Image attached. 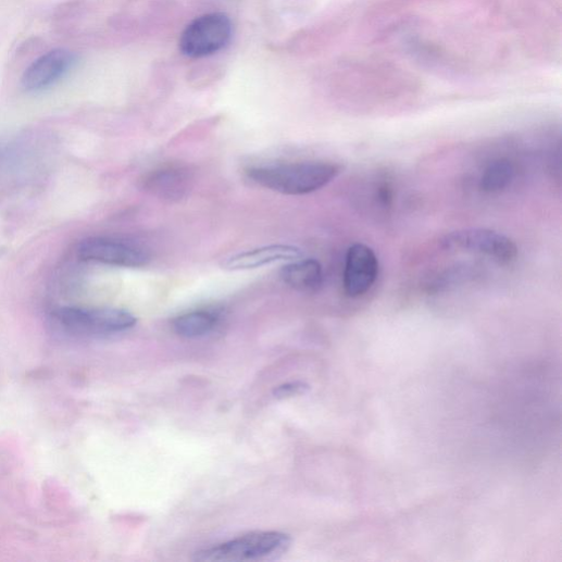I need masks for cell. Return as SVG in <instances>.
Wrapping results in <instances>:
<instances>
[{"instance_id": "obj_6", "label": "cell", "mask_w": 562, "mask_h": 562, "mask_svg": "<svg viewBox=\"0 0 562 562\" xmlns=\"http://www.w3.org/2000/svg\"><path fill=\"white\" fill-rule=\"evenodd\" d=\"M77 253L86 262L127 268L143 267L150 261L149 253L138 246L100 237L82 241Z\"/></svg>"}, {"instance_id": "obj_4", "label": "cell", "mask_w": 562, "mask_h": 562, "mask_svg": "<svg viewBox=\"0 0 562 562\" xmlns=\"http://www.w3.org/2000/svg\"><path fill=\"white\" fill-rule=\"evenodd\" d=\"M438 246L451 253L477 254L509 265L519 255L516 245L508 237L488 229H463L445 235Z\"/></svg>"}, {"instance_id": "obj_3", "label": "cell", "mask_w": 562, "mask_h": 562, "mask_svg": "<svg viewBox=\"0 0 562 562\" xmlns=\"http://www.w3.org/2000/svg\"><path fill=\"white\" fill-rule=\"evenodd\" d=\"M59 324L68 333L85 336L117 334L133 328L137 317L114 308H61L54 313Z\"/></svg>"}, {"instance_id": "obj_14", "label": "cell", "mask_w": 562, "mask_h": 562, "mask_svg": "<svg viewBox=\"0 0 562 562\" xmlns=\"http://www.w3.org/2000/svg\"><path fill=\"white\" fill-rule=\"evenodd\" d=\"M476 272L471 266L449 267L435 276L428 284L430 291H440L474 278Z\"/></svg>"}, {"instance_id": "obj_5", "label": "cell", "mask_w": 562, "mask_h": 562, "mask_svg": "<svg viewBox=\"0 0 562 562\" xmlns=\"http://www.w3.org/2000/svg\"><path fill=\"white\" fill-rule=\"evenodd\" d=\"M233 34V23L227 15L205 14L191 22L183 32L179 50L191 59L205 58L226 48Z\"/></svg>"}, {"instance_id": "obj_15", "label": "cell", "mask_w": 562, "mask_h": 562, "mask_svg": "<svg viewBox=\"0 0 562 562\" xmlns=\"http://www.w3.org/2000/svg\"><path fill=\"white\" fill-rule=\"evenodd\" d=\"M309 386L302 382H290L276 387L273 391L275 398L283 400L304 395Z\"/></svg>"}, {"instance_id": "obj_1", "label": "cell", "mask_w": 562, "mask_h": 562, "mask_svg": "<svg viewBox=\"0 0 562 562\" xmlns=\"http://www.w3.org/2000/svg\"><path fill=\"white\" fill-rule=\"evenodd\" d=\"M342 171L330 162H298L252 166L246 174L257 185L287 196H302L322 189Z\"/></svg>"}, {"instance_id": "obj_9", "label": "cell", "mask_w": 562, "mask_h": 562, "mask_svg": "<svg viewBox=\"0 0 562 562\" xmlns=\"http://www.w3.org/2000/svg\"><path fill=\"white\" fill-rule=\"evenodd\" d=\"M195 182L193 172L185 165H166L150 172L143 189L159 199L177 202L187 197Z\"/></svg>"}, {"instance_id": "obj_2", "label": "cell", "mask_w": 562, "mask_h": 562, "mask_svg": "<svg viewBox=\"0 0 562 562\" xmlns=\"http://www.w3.org/2000/svg\"><path fill=\"white\" fill-rule=\"evenodd\" d=\"M291 546V537L280 532H254L196 552L202 562H258L279 559Z\"/></svg>"}, {"instance_id": "obj_13", "label": "cell", "mask_w": 562, "mask_h": 562, "mask_svg": "<svg viewBox=\"0 0 562 562\" xmlns=\"http://www.w3.org/2000/svg\"><path fill=\"white\" fill-rule=\"evenodd\" d=\"M515 175V166L511 161L507 159L497 160L485 168L479 187L489 195L500 193L511 186Z\"/></svg>"}, {"instance_id": "obj_8", "label": "cell", "mask_w": 562, "mask_h": 562, "mask_svg": "<svg viewBox=\"0 0 562 562\" xmlns=\"http://www.w3.org/2000/svg\"><path fill=\"white\" fill-rule=\"evenodd\" d=\"M77 57L66 49L53 50L35 61L23 76V87L30 92L50 88L75 66Z\"/></svg>"}, {"instance_id": "obj_10", "label": "cell", "mask_w": 562, "mask_h": 562, "mask_svg": "<svg viewBox=\"0 0 562 562\" xmlns=\"http://www.w3.org/2000/svg\"><path fill=\"white\" fill-rule=\"evenodd\" d=\"M301 257V250L296 247L276 245L234 255L224 261L222 267L233 272L249 271L277 262L296 261Z\"/></svg>"}, {"instance_id": "obj_7", "label": "cell", "mask_w": 562, "mask_h": 562, "mask_svg": "<svg viewBox=\"0 0 562 562\" xmlns=\"http://www.w3.org/2000/svg\"><path fill=\"white\" fill-rule=\"evenodd\" d=\"M379 275V261L375 251L365 245H354L347 254L345 289L349 297L367 294Z\"/></svg>"}, {"instance_id": "obj_11", "label": "cell", "mask_w": 562, "mask_h": 562, "mask_svg": "<svg viewBox=\"0 0 562 562\" xmlns=\"http://www.w3.org/2000/svg\"><path fill=\"white\" fill-rule=\"evenodd\" d=\"M283 280L292 289L305 292H317L323 285L322 265L312 259L295 261L282 270Z\"/></svg>"}, {"instance_id": "obj_12", "label": "cell", "mask_w": 562, "mask_h": 562, "mask_svg": "<svg viewBox=\"0 0 562 562\" xmlns=\"http://www.w3.org/2000/svg\"><path fill=\"white\" fill-rule=\"evenodd\" d=\"M217 321V315L210 311H192L177 316L173 321V328L185 339H199L211 333Z\"/></svg>"}]
</instances>
